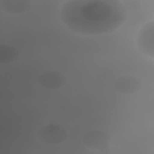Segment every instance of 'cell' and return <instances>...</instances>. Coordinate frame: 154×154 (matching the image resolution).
<instances>
[{"label":"cell","mask_w":154,"mask_h":154,"mask_svg":"<svg viewBox=\"0 0 154 154\" xmlns=\"http://www.w3.org/2000/svg\"><path fill=\"white\" fill-rule=\"evenodd\" d=\"M128 11L118 0H70L62 5L60 18L73 32L96 35L119 29L128 18Z\"/></svg>","instance_id":"1"},{"label":"cell","mask_w":154,"mask_h":154,"mask_svg":"<svg viewBox=\"0 0 154 154\" xmlns=\"http://www.w3.org/2000/svg\"><path fill=\"white\" fill-rule=\"evenodd\" d=\"M37 137L44 144L55 146L60 144L67 139V133L62 126L55 123H49L39 128Z\"/></svg>","instance_id":"2"},{"label":"cell","mask_w":154,"mask_h":154,"mask_svg":"<svg viewBox=\"0 0 154 154\" xmlns=\"http://www.w3.org/2000/svg\"><path fill=\"white\" fill-rule=\"evenodd\" d=\"M82 143L90 149L106 152L111 144V138L107 132L102 130H93L84 134Z\"/></svg>","instance_id":"3"},{"label":"cell","mask_w":154,"mask_h":154,"mask_svg":"<svg viewBox=\"0 0 154 154\" xmlns=\"http://www.w3.org/2000/svg\"><path fill=\"white\" fill-rule=\"evenodd\" d=\"M153 20L145 23L140 29L137 37V47L143 54L153 58Z\"/></svg>","instance_id":"4"},{"label":"cell","mask_w":154,"mask_h":154,"mask_svg":"<svg viewBox=\"0 0 154 154\" xmlns=\"http://www.w3.org/2000/svg\"><path fill=\"white\" fill-rule=\"evenodd\" d=\"M38 84L47 90H57L67 82L66 76L57 70H47L40 74L37 78Z\"/></svg>","instance_id":"5"},{"label":"cell","mask_w":154,"mask_h":154,"mask_svg":"<svg viewBox=\"0 0 154 154\" xmlns=\"http://www.w3.org/2000/svg\"><path fill=\"white\" fill-rule=\"evenodd\" d=\"M114 86L119 93L130 94L135 93L141 89L142 81L139 78L132 75H122L116 79Z\"/></svg>","instance_id":"6"},{"label":"cell","mask_w":154,"mask_h":154,"mask_svg":"<svg viewBox=\"0 0 154 154\" xmlns=\"http://www.w3.org/2000/svg\"><path fill=\"white\" fill-rule=\"evenodd\" d=\"M31 1L28 0H0V8L3 11L11 14H19L29 10Z\"/></svg>","instance_id":"7"},{"label":"cell","mask_w":154,"mask_h":154,"mask_svg":"<svg viewBox=\"0 0 154 154\" xmlns=\"http://www.w3.org/2000/svg\"><path fill=\"white\" fill-rule=\"evenodd\" d=\"M17 49L8 44H1L0 45V63L8 64L16 61L19 57Z\"/></svg>","instance_id":"8"}]
</instances>
